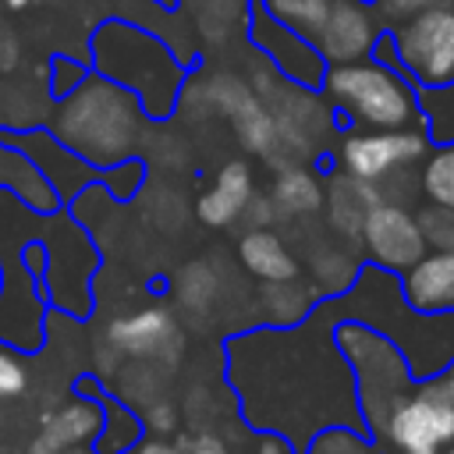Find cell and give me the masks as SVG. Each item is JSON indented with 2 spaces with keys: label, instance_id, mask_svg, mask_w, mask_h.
<instances>
[{
  "label": "cell",
  "instance_id": "obj_23",
  "mask_svg": "<svg viewBox=\"0 0 454 454\" xmlns=\"http://www.w3.org/2000/svg\"><path fill=\"white\" fill-rule=\"evenodd\" d=\"M266 195L277 206L280 220H301L323 213V177L309 163L277 167V177Z\"/></svg>",
  "mask_w": 454,
  "mask_h": 454
},
{
  "label": "cell",
  "instance_id": "obj_26",
  "mask_svg": "<svg viewBox=\"0 0 454 454\" xmlns=\"http://www.w3.org/2000/svg\"><path fill=\"white\" fill-rule=\"evenodd\" d=\"M419 117L429 142H454V82L419 85Z\"/></svg>",
  "mask_w": 454,
  "mask_h": 454
},
{
  "label": "cell",
  "instance_id": "obj_1",
  "mask_svg": "<svg viewBox=\"0 0 454 454\" xmlns=\"http://www.w3.org/2000/svg\"><path fill=\"white\" fill-rule=\"evenodd\" d=\"M337 309L323 298L298 326H259L227 340V380L252 429L284 433L298 450L323 426H355L358 401L333 344Z\"/></svg>",
  "mask_w": 454,
  "mask_h": 454
},
{
  "label": "cell",
  "instance_id": "obj_35",
  "mask_svg": "<svg viewBox=\"0 0 454 454\" xmlns=\"http://www.w3.org/2000/svg\"><path fill=\"white\" fill-rule=\"evenodd\" d=\"M443 376H447V383H450V390H454V358H450V365L443 369Z\"/></svg>",
  "mask_w": 454,
  "mask_h": 454
},
{
  "label": "cell",
  "instance_id": "obj_30",
  "mask_svg": "<svg viewBox=\"0 0 454 454\" xmlns=\"http://www.w3.org/2000/svg\"><path fill=\"white\" fill-rule=\"evenodd\" d=\"M85 74H89V60L67 57V53H53L50 64H46V89H50V96L57 99V96L71 92Z\"/></svg>",
  "mask_w": 454,
  "mask_h": 454
},
{
  "label": "cell",
  "instance_id": "obj_4",
  "mask_svg": "<svg viewBox=\"0 0 454 454\" xmlns=\"http://www.w3.org/2000/svg\"><path fill=\"white\" fill-rule=\"evenodd\" d=\"M89 67L131 89L149 121H167L177 110L181 85L192 71L163 35L124 18H103L92 28Z\"/></svg>",
  "mask_w": 454,
  "mask_h": 454
},
{
  "label": "cell",
  "instance_id": "obj_34",
  "mask_svg": "<svg viewBox=\"0 0 454 454\" xmlns=\"http://www.w3.org/2000/svg\"><path fill=\"white\" fill-rule=\"evenodd\" d=\"M252 454H301L284 433H273V429H262L259 440H255V450Z\"/></svg>",
  "mask_w": 454,
  "mask_h": 454
},
{
  "label": "cell",
  "instance_id": "obj_10",
  "mask_svg": "<svg viewBox=\"0 0 454 454\" xmlns=\"http://www.w3.org/2000/svg\"><path fill=\"white\" fill-rule=\"evenodd\" d=\"M0 344L28 355L46 344V287L21 248H0Z\"/></svg>",
  "mask_w": 454,
  "mask_h": 454
},
{
  "label": "cell",
  "instance_id": "obj_3",
  "mask_svg": "<svg viewBox=\"0 0 454 454\" xmlns=\"http://www.w3.org/2000/svg\"><path fill=\"white\" fill-rule=\"evenodd\" d=\"M330 305L337 309L340 319H358L387 333L401 348L415 380L443 372L454 358V309L447 312L411 309L401 294L397 273L390 270L362 262L355 284L344 294L330 298Z\"/></svg>",
  "mask_w": 454,
  "mask_h": 454
},
{
  "label": "cell",
  "instance_id": "obj_11",
  "mask_svg": "<svg viewBox=\"0 0 454 454\" xmlns=\"http://www.w3.org/2000/svg\"><path fill=\"white\" fill-rule=\"evenodd\" d=\"M245 39L248 46L266 60L273 64V71H280L284 78L298 82V85H309V89H319L323 85V74H326V64L323 57L316 53V46L309 43L305 32L277 21L259 0L248 4V18H245Z\"/></svg>",
  "mask_w": 454,
  "mask_h": 454
},
{
  "label": "cell",
  "instance_id": "obj_38",
  "mask_svg": "<svg viewBox=\"0 0 454 454\" xmlns=\"http://www.w3.org/2000/svg\"><path fill=\"white\" fill-rule=\"evenodd\" d=\"M365 4H372V0H365Z\"/></svg>",
  "mask_w": 454,
  "mask_h": 454
},
{
  "label": "cell",
  "instance_id": "obj_19",
  "mask_svg": "<svg viewBox=\"0 0 454 454\" xmlns=\"http://www.w3.org/2000/svg\"><path fill=\"white\" fill-rule=\"evenodd\" d=\"M401 294L419 312L454 309V252H426L401 277Z\"/></svg>",
  "mask_w": 454,
  "mask_h": 454
},
{
  "label": "cell",
  "instance_id": "obj_5",
  "mask_svg": "<svg viewBox=\"0 0 454 454\" xmlns=\"http://www.w3.org/2000/svg\"><path fill=\"white\" fill-rule=\"evenodd\" d=\"M319 92L348 128H411L419 117V85L397 67L365 57L351 64H330Z\"/></svg>",
  "mask_w": 454,
  "mask_h": 454
},
{
  "label": "cell",
  "instance_id": "obj_24",
  "mask_svg": "<svg viewBox=\"0 0 454 454\" xmlns=\"http://www.w3.org/2000/svg\"><path fill=\"white\" fill-rule=\"evenodd\" d=\"M255 298H259V309L266 312L270 326H294L323 301L316 284L309 277L301 280V273L287 277V280H259V294Z\"/></svg>",
  "mask_w": 454,
  "mask_h": 454
},
{
  "label": "cell",
  "instance_id": "obj_27",
  "mask_svg": "<svg viewBox=\"0 0 454 454\" xmlns=\"http://www.w3.org/2000/svg\"><path fill=\"white\" fill-rule=\"evenodd\" d=\"M301 454H380L376 440L365 429L355 426H323L319 433L309 436Z\"/></svg>",
  "mask_w": 454,
  "mask_h": 454
},
{
  "label": "cell",
  "instance_id": "obj_37",
  "mask_svg": "<svg viewBox=\"0 0 454 454\" xmlns=\"http://www.w3.org/2000/svg\"><path fill=\"white\" fill-rule=\"evenodd\" d=\"M443 454H454V443H450V447H447V450H443Z\"/></svg>",
  "mask_w": 454,
  "mask_h": 454
},
{
  "label": "cell",
  "instance_id": "obj_31",
  "mask_svg": "<svg viewBox=\"0 0 454 454\" xmlns=\"http://www.w3.org/2000/svg\"><path fill=\"white\" fill-rule=\"evenodd\" d=\"M28 390V365L21 362V351L0 344V404L18 401Z\"/></svg>",
  "mask_w": 454,
  "mask_h": 454
},
{
  "label": "cell",
  "instance_id": "obj_14",
  "mask_svg": "<svg viewBox=\"0 0 454 454\" xmlns=\"http://www.w3.org/2000/svg\"><path fill=\"white\" fill-rule=\"evenodd\" d=\"M358 245L372 266L390 270L397 277L426 255V241H422L415 213L404 202H390V199H380L369 209L362 234H358Z\"/></svg>",
  "mask_w": 454,
  "mask_h": 454
},
{
  "label": "cell",
  "instance_id": "obj_29",
  "mask_svg": "<svg viewBox=\"0 0 454 454\" xmlns=\"http://www.w3.org/2000/svg\"><path fill=\"white\" fill-rule=\"evenodd\" d=\"M277 21H284V25H291V28H298V32H312V25L323 18V11H326V4L330 0H259Z\"/></svg>",
  "mask_w": 454,
  "mask_h": 454
},
{
  "label": "cell",
  "instance_id": "obj_7",
  "mask_svg": "<svg viewBox=\"0 0 454 454\" xmlns=\"http://www.w3.org/2000/svg\"><path fill=\"white\" fill-rule=\"evenodd\" d=\"M380 440L394 454H443L454 443V390L443 372L422 376L390 408Z\"/></svg>",
  "mask_w": 454,
  "mask_h": 454
},
{
  "label": "cell",
  "instance_id": "obj_33",
  "mask_svg": "<svg viewBox=\"0 0 454 454\" xmlns=\"http://www.w3.org/2000/svg\"><path fill=\"white\" fill-rule=\"evenodd\" d=\"M177 450L181 454H231V447L216 433H199V436L177 440Z\"/></svg>",
  "mask_w": 454,
  "mask_h": 454
},
{
  "label": "cell",
  "instance_id": "obj_15",
  "mask_svg": "<svg viewBox=\"0 0 454 454\" xmlns=\"http://www.w3.org/2000/svg\"><path fill=\"white\" fill-rule=\"evenodd\" d=\"M0 142L21 149V153L43 170V177L53 184L60 206H64V202H74L89 184H106V177H110V167L99 170V167L85 163V160L74 156L67 145H60L43 124H39V128H25V131H4V128H0Z\"/></svg>",
  "mask_w": 454,
  "mask_h": 454
},
{
  "label": "cell",
  "instance_id": "obj_17",
  "mask_svg": "<svg viewBox=\"0 0 454 454\" xmlns=\"http://www.w3.org/2000/svg\"><path fill=\"white\" fill-rule=\"evenodd\" d=\"M255 195V177H252V163L248 160H227L213 184L199 195L195 202V216L206 227H231L234 220L245 216L248 202Z\"/></svg>",
  "mask_w": 454,
  "mask_h": 454
},
{
  "label": "cell",
  "instance_id": "obj_28",
  "mask_svg": "<svg viewBox=\"0 0 454 454\" xmlns=\"http://www.w3.org/2000/svg\"><path fill=\"white\" fill-rule=\"evenodd\" d=\"M415 220H419L426 252H454V209L436 206V202H426L415 213Z\"/></svg>",
  "mask_w": 454,
  "mask_h": 454
},
{
  "label": "cell",
  "instance_id": "obj_13",
  "mask_svg": "<svg viewBox=\"0 0 454 454\" xmlns=\"http://www.w3.org/2000/svg\"><path fill=\"white\" fill-rule=\"evenodd\" d=\"M106 344L131 362L174 369V362L184 351V337L177 330V319L167 305H145L131 316H117L106 326Z\"/></svg>",
  "mask_w": 454,
  "mask_h": 454
},
{
  "label": "cell",
  "instance_id": "obj_8",
  "mask_svg": "<svg viewBox=\"0 0 454 454\" xmlns=\"http://www.w3.org/2000/svg\"><path fill=\"white\" fill-rule=\"evenodd\" d=\"M401 74L415 85L454 82V4L433 0L419 14L387 28Z\"/></svg>",
  "mask_w": 454,
  "mask_h": 454
},
{
  "label": "cell",
  "instance_id": "obj_18",
  "mask_svg": "<svg viewBox=\"0 0 454 454\" xmlns=\"http://www.w3.org/2000/svg\"><path fill=\"white\" fill-rule=\"evenodd\" d=\"M326 174V170H323ZM380 188L362 181V177H351L344 170H330L323 177V209H326V223L333 234L348 238V241H358L362 234V223L369 216V209L380 202Z\"/></svg>",
  "mask_w": 454,
  "mask_h": 454
},
{
  "label": "cell",
  "instance_id": "obj_36",
  "mask_svg": "<svg viewBox=\"0 0 454 454\" xmlns=\"http://www.w3.org/2000/svg\"><path fill=\"white\" fill-rule=\"evenodd\" d=\"M64 454H96V450H85V447H71V450H64Z\"/></svg>",
  "mask_w": 454,
  "mask_h": 454
},
{
  "label": "cell",
  "instance_id": "obj_39",
  "mask_svg": "<svg viewBox=\"0 0 454 454\" xmlns=\"http://www.w3.org/2000/svg\"><path fill=\"white\" fill-rule=\"evenodd\" d=\"M447 4H454V0H447Z\"/></svg>",
  "mask_w": 454,
  "mask_h": 454
},
{
  "label": "cell",
  "instance_id": "obj_16",
  "mask_svg": "<svg viewBox=\"0 0 454 454\" xmlns=\"http://www.w3.org/2000/svg\"><path fill=\"white\" fill-rule=\"evenodd\" d=\"M99 426H103L99 397L74 390L67 401H60L39 419L25 454H64L71 447H85L96 440Z\"/></svg>",
  "mask_w": 454,
  "mask_h": 454
},
{
  "label": "cell",
  "instance_id": "obj_20",
  "mask_svg": "<svg viewBox=\"0 0 454 454\" xmlns=\"http://www.w3.org/2000/svg\"><path fill=\"white\" fill-rule=\"evenodd\" d=\"M358 270H362L358 241H348V238H340L333 231L309 252V280L316 284V291L323 298L344 294L355 284Z\"/></svg>",
  "mask_w": 454,
  "mask_h": 454
},
{
  "label": "cell",
  "instance_id": "obj_9",
  "mask_svg": "<svg viewBox=\"0 0 454 454\" xmlns=\"http://www.w3.org/2000/svg\"><path fill=\"white\" fill-rule=\"evenodd\" d=\"M429 135L422 124L411 128H344L333 149L337 170L362 177L369 184H387L390 177L415 170L429 153Z\"/></svg>",
  "mask_w": 454,
  "mask_h": 454
},
{
  "label": "cell",
  "instance_id": "obj_12",
  "mask_svg": "<svg viewBox=\"0 0 454 454\" xmlns=\"http://www.w3.org/2000/svg\"><path fill=\"white\" fill-rule=\"evenodd\" d=\"M383 32L387 28H383L372 4H365V0H330L323 18L309 32V43L316 46L323 64L330 67V64H351V60L372 57Z\"/></svg>",
  "mask_w": 454,
  "mask_h": 454
},
{
  "label": "cell",
  "instance_id": "obj_2",
  "mask_svg": "<svg viewBox=\"0 0 454 454\" xmlns=\"http://www.w3.org/2000/svg\"><path fill=\"white\" fill-rule=\"evenodd\" d=\"M149 128L153 121L138 96L92 67L71 92L53 99L46 117V131L99 170L135 160L149 138Z\"/></svg>",
  "mask_w": 454,
  "mask_h": 454
},
{
  "label": "cell",
  "instance_id": "obj_25",
  "mask_svg": "<svg viewBox=\"0 0 454 454\" xmlns=\"http://www.w3.org/2000/svg\"><path fill=\"white\" fill-rule=\"evenodd\" d=\"M419 192L426 202L454 209V142H436L419 163Z\"/></svg>",
  "mask_w": 454,
  "mask_h": 454
},
{
  "label": "cell",
  "instance_id": "obj_32",
  "mask_svg": "<svg viewBox=\"0 0 454 454\" xmlns=\"http://www.w3.org/2000/svg\"><path fill=\"white\" fill-rule=\"evenodd\" d=\"M429 4H433V0H372V7H376V14H380L383 28H390V25H397V21L411 18V14H419V11L429 7Z\"/></svg>",
  "mask_w": 454,
  "mask_h": 454
},
{
  "label": "cell",
  "instance_id": "obj_6",
  "mask_svg": "<svg viewBox=\"0 0 454 454\" xmlns=\"http://www.w3.org/2000/svg\"><path fill=\"white\" fill-rule=\"evenodd\" d=\"M333 344L348 362L351 383H355V401H358V419L362 429L380 440L383 422L390 408L411 390L415 376L401 355V348L380 333L369 323L358 319H337L333 323Z\"/></svg>",
  "mask_w": 454,
  "mask_h": 454
},
{
  "label": "cell",
  "instance_id": "obj_21",
  "mask_svg": "<svg viewBox=\"0 0 454 454\" xmlns=\"http://www.w3.org/2000/svg\"><path fill=\"white\" fill-rule=\"evenodd\" d=\"M238 262L255 280H287L301 273V262L294 259L291 245L273 227H248L238 241Z\"/></svg>",
  "mask_w": 454,
  "mask_h": 454
},
{
  "label": "cell",
  "instance_id": "obj_22",
  "mask_svg": "<svg viewBox=\"0 0 454 454\" xmlns=\"http://www.w3.org/2000/svg\"><path fill=\"white\" fill-rule=\"evenodd\" d=\"M0 188H7L32 213L50 216L53 209H60V199H57L53 184L43 177V170L21 149H14L7 142H0Z\"/></svg>",
  "mask_w": 454,
  "mask_h": 454
}]
</instances>
